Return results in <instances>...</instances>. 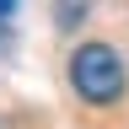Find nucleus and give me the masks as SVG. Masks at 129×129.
Returning a JSON list of instances; mask_svg holds the SVG:
<instances>
[{"label":"nucleus","instance_id":"nucleus-1","mask_svg":"<svg viewBox=\"0 0 129 129\" xmlns=\"http://www.w3.org/2000/svg\"><path fill=\"white\" fill-rule=\"evenodd\" d=\"M70 86L81 91V102L91 108H113L129 86V70H124V54L113 43H81L70 54Z\"/></svg>","mask_w":129,"mask_h":129},{"label":"nucleus","instance_id":"nucleus-2","mask_svg":"<svg viewBox=\"0 0 129 129\" xmlns=\"http://www.w3.org/2000/svg\"><path fill=\"white\" fill-rule=\"evenodd\" d=\"M81 16H86V6H59V27H75Z\"/></svg>","mask_w":129,"mask_h":129},{"label":"nucleus","instance_id":"nucleus-3","mask_svg":"<svg viewBox=\"0 0 129 129\" xmlns=\"http://www.w3.org/2000/svg\"><path fill=\"white\" fill-rule=\"evenodd\" d=\"M6 43H11V38H6V22H0V48H6Z\"/></svg>","mask_w":129,"mask_h":129}]
</instances>
